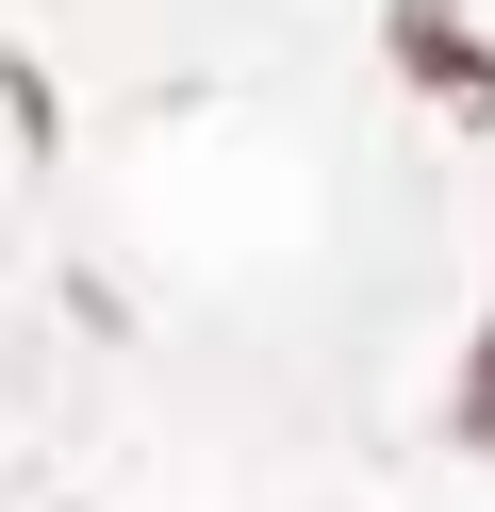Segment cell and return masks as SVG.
I'll return each mask as SVG.
<instances>
[{
	"label": "cell",
	"instance_id": "6da1fadb",
	"mask_svg": "<svg viewBox=\"0 0 495 512\" xmlns=\"http://www.w3.org/2000/svg\"><path fill=\"white\" fill-rule=\"evenodd\" d=\"M462 446H479V463H495V331L462 347Z\"/></svg>",
	"mask_w": 495,
	"mask_h": 512
}]
</instances>
